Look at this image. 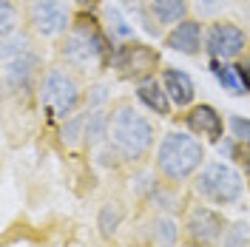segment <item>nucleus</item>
<instances>
[{
	"instance_id": "f257e3e1",
	"label": "nucleus",
	"mask_w": 250,
	"mask_h": 247,
	"mask_svg": "<svg viewBox=\"0 0 250 247\" xmlns=\"http://www.w3.org/2000/svg\"><path fill=\"white\" fill-rule=\"evenodd\" d=\"M114 37L94 17V12H74L71 29L57 40V57L71 68H108L114 54Z\"/></svg>"
},
{
	"instance_id": "f03ea898",
	"label": "nucleus",
	"mask_w": 250,
	"mask_h": 247,
	"mask_svg": "<svg viewBox=\"0 0 250 247\" xmlns=\"http://www.w3.org/2000/svg\"><path fill=\"white\" fill-rule=\"evenodd\" d=\"M108 142L123 165H142L156 145V128L134 100H114L108 105Z\"/></svg>"
},
{
	"instance_id": "7ed1b4c3",
	"label": "nucleus",
	"mask_w": 250,
	"mask_h": 247,
	"mask_svg": "<svg viewBox=\"0 0 250 247\" xmlns=\"http://www.w3.org/2000/svg\"><path fill=\"white\" fill-rule=\"evenodd\" d=\"M205 162H208V148L190 131H168L156 142L154 170L159 173V179H165L171 185L190 182L202 170Z\"/></svg>"
},
{
	"instance_id": "20e7f679",
	"label": "nucleus",
	"mask_w": 250,
	"mask_h": 247,
	"mask_svg": "<svg viewBox=\"0 0 250 247\" xmlns=\"http://www.w3.org/2000/svg\"><path fill=\"white\" fill-rule=\"evenodd\" d=\"M37 97H40V105L46 108L48 117L60 120V123H65L68 117H74L77 111L85 108V88L74 74V68L65 62H54L46 68Z\"/></svg>"
},
{
	"instance_id": "39448f33",
	"label": "nucleus",
	"mask_w": 250,
	"mask_h": 247,
	"mask_svg": "<svg viewBox=\"0 0 250 247\" xmlns=\"http://www.w3.org/2000/svg\"><path fill=\"white\" fill-rule=\"evenodd\" d=\"M245 176L242 170H236L233 165H225V162H205L202 170L190 179V190L196 199L208 202V205H219V207H228L245 196Z\"/></svg>"
},
{
	"instance_id": "423d86ee",
	"label": "nucleus",
	"mask_w": 250,
	"mask_h": 247,
	"mask_svg": "<svg viewBox=\"0 0 250 247\" xmlns=\"http://www.w3.org/2000/svg\"><path fill=\"white\" fill-rule=\"evenodd\" d=\"M108 68L125 82H140V80L156 77L162 71V57L154 46L140 43V40H123L117 43L111 54Z\"/></svg>"
},
{
	"instance_id": "0eeeda50",
	"label": "nucleus",
	"mask_w": 250,
	"mask_h": 247,
	"mask_svg": "<svg viewBox=\"0 0 250 247\" xmlns=\"http://www.w3.org/2000/svg\"><path fill=\"white\" fill-rule=\"evenodd\" d=\"M228 227L225 213L208 205H190L182 219V245L190 247H219L222 233Z\"/></svg>"
},
{
	"instance_id": "6e6552de",
	"label": "nucleus",
	"mask_w": 250,
	"mask_h": 247,
	"mask_svg": "<svg viewBox=\"0 0 250 247\" xmlns=\"http://www.w3.org/2000/svg\"><path fill=\"white\" fill-rule=\"evenodd\" d=\"M71 9L68 0H29L26 3V26L34 31V37L43 40H60L71 29Z\"/></svg>"
},
{
	"instance_id": "1a4fd4ad",
	"label": "nucleus",
	"mask_w": 250,
	"mask_h": 247,
	"mask_svg": "<svg viewBox=\"0 0 250 247\" xmlns=\"http://www.w3.org/2000/svg\"><path fill=\"white\" fill-rule=\"evenodd\" d=\"M46 74L43 54L31 48L26 54H17L12 60H3V88L6 94H29L40 88V80Z\"/></svg>"
},
{
	"instance_id": "9d476101",
	"label": "nucleus",
	"mask_w": 250,
	"mask_h": 247,
	"mask_svg": "<svg viewBox=\"0 0 250 247\" xmlns=\"http://www.w3.org/2000/svg\"><path fill=\"white\" fill-rule=\"evenodd\" d=\"M248 46H250V34L230 20L219 17V20H210L208 29H205V51L210 54V60L233 62Z\"/></svg>"
},
{
	"instance_id": "9b49d317",
	"label": "nucleus",
	"mask_w": 250,
	"mask_h": 247,
	"mask_svg": "<svg viewBox=\"0 0 250 247\" xmlns=\"http://www.w3.org/2000/svg\"><path fill=\"white\" fill-rule=\"evenodd\" d=\"M185 120V128L193 134V137H202L205 142H219L225 137V117L219 114L216 105L210 103H196L182 114Z\"/></svg>"
},
{
	"instance_id": "f8f14e48",
	"label": "nucleus",
	"mask_w": 250,
	"mask_h": 247,
	"mask_svg": "<svg viewBox=\"0 0 250 247\" xmlns=\"http://www.w3.org/2000/svg\"><path fill=\"white\" fill-rule=\"evenodd\" d=\"M162 43L171 48V51H179V54H188V57H196L199 51H205V23L199 17H188L182 23H176L173 29L165 31Z\"/></svg>"
},
{
	"instance_id": "ddd939ff",
	"label": "nucleus",
	"mask_w": 250,
	"mask_h": 247,
	"mask_svg": "<svg viewBox=\"0 0 250 247\" xmlns=\"http://www.w3.org/2000/svg\"><path fill=\"white\" fill-rule=\"evenodd\" d=\"M159 80H162L165 91L171 97L173 108L188 111L190 105H196V85H193V80H190L188 71H182V68H162Z\"/></svg>"
},
{
	"instance_id": "4468645a",
	"label": "nucleus",
	"mask_w": 250,
	"mask_h": 247,
	"mask_svg": "<svg viewBox=\"0 0 250 247\" xmlns=\"http://www.w3.org/2000/svg\"><path fill=\"white\" fill-rule=\"evenodd\" d=\"M134 85H137L134 94H137V100H140L145 108L154 111L156 117H171L173 103H171V97H168V91H165L159 74H156V77H148V80H140V82H134Z\"/></svg>"
},
{
	"instance_id": "2eb2a0df",
	"label": "nucleus",
	"mask_w": 250,
	"mask_h": 247,
	"mask_svg": "<svg viewBox=\"0 0 250 247\" xmlns=\"http://www.w3.org/2000/svg\"><path fill=\"white\" fill-rule=\"evenodd\" d=\"M148 9L159 29H173L190 17V0H148Z\"/></svg>"
},
{
	"instance_id": "dca6fc26",
	"label": "nucleus",
	"mask_w": 250,
	"mask_h": 247,
	"mask_svg": "<svg viewBox=\"0 0 250 247\" xmlns=\"http://www.w3.org/2000/svg\"><path fill=\"white\" fill-rule=\"evenodd\" d=\"M151 239H154V245L176 247L182 242V225L171 213H156L154 222H151Z\"/></svg>"
},
{
	"instance_id": "f3484780",
	"label": "nucleus",
	"mask_w": 250,
	"mask_h": 247,
	"mask_svg": "<svg viewBox=\"0 0 250 247\" xmlns=\"http://www.w3.org/2000/svg\"><path fill=\"white\" fill-rule=\"evenodd\" d=\"M108 139V108H85V145L100 148Z\"/></svg>"
},
{
	"instance_id": "a211bd4d",
	"label": "nucleus",
	"mask_w": 250,
	"mask_h": 247,
	"mask_svg": "<svg viewBox=\"0 0 250 247\" xmlns=\"http://www.w3.org/2000/svg\"><path fill=\"white\" fill-rule=\"evenodd\" d=\"M123 222H125V207H123V202H117V199L105 202L100 207V213H97V227H100L103 239H114L117 230L123 227Z\"/></svg>"
},
{
	"instance_id": "6ab92c4d",
	"label": "nucleus",
	"mask_w": 250,
	"mask_h": 247,
	"mask_svg": "<svg viewBox=\"0 0 250 247\" xmlns=\"http://www.w3.org/2000/svg\"><path fill=\"white\" fill-rule=\"evenodd\" d=\"M31 34H34V31H31L29 26H23V29L0 37V60H12L17 54L31 51V48H34V37H31Z\"/></svg>"
},
{
	"instance_id": "aec40b11",
	"label": "nucleus",
	"mask_w": 250,
	"mask_h": 247,
	"mask_svg": "<svg viewBox=\"0 0 250 247\" xmlns=\"http://www.w3.org/2000/svg\"><path fill=\"white\" fill-rule=\"evenodd\" d=\"M62 145L65 148H80V145H85V108L77 111L74 117H68L65 123H62Z\"/></svg>"
},
{
	"instance_id": "412c9836",
	"label": "nucleus",
	"mask_w": 250,
	"mask_h": 247,
	"mask_svg": "<svg viewBox=\"0 0 250 247\" xmlns=\"http://www.w3.org/2000/svg\"><path fill=\"white\" fill-rule=\"evenodd\" d=\"M23 23H26V15H20V6L15 0H0V37L23 29Z\"/></svg>"
},
{
	"instance_id": "4be33fe9",
	"label": "nucleus",
	"mask_w": 250,
	"mask_h": 247,
	"mask_svg": "<svg viewBox=\"0 0 250 247\" xmlns=\"http://www.w3.org/2000/svg\"><path fill=\"white\" fill-rule=\"evenodd\" d=\"M219 247H250V222H245V219L228 222Z\"/></svg>"
},
{
	"instance_id": "5701e85b",
	"label": "nucleus",
	"mask_w": 250,
	"mask_h": 247,
	"mask_svg": "<svg viewBox=\"0 0 250 247\" xmlns=\"http://www.w3.org/2000/svg\"><path fill=\"white\" fill-rule=\"evenodd\" d=\"M210 71L219 77V82L228 88L230 94H245V85H242V80L236 74L233 62H225V60H210Z\"/></svg>"
},
{
	"instance_id": "b1692460",
	"label": "nucleus",
	"mask_w": 250,
	"mask_h": 247,
	"mask_svg": "<svg viewBox=\"0 0 250 247\" xmlns=\"http://www.w3.org/2000/svg\"><path fill=\"white\" fill-rule=\"evenodd\" d=\"M228 6L230 0H190V12L199 20H219Z\"/></svg>"
},
{
	"instance_id": "393cba45",
	"label": "nucleus",
	"mask_w": 250,
	"mask_h": 247,
	"mask_svg": "<svg viewBox=\"0 0 250 247\" xmlns=\"http://www.w3.org/2000/svg\"><path fill=\"white\" fill-rule=\"evenodd\" d=\"M105 31L111 37H120V40H134V29L125 23V17L120 15V9H105Z\"/></svg>"
},
{
	"instance_id": "a878e982",
	"label": "nucleus",
	"mask_w": 250,
	"mask_h": 247,
	"mask_svg": "<svg viewBox=\"0 0 250 247\" xmlns=\"http://www.w3.org/2000/svg\"><path fill=\"white\" fill-rule=\"evenodd\" d=\"M228 128H230V139H233L236 145H242V148H250V120L248 117H228Z\"/></svg>"
},
{
	"instance_id": "bb28decb",
	"label": "nucleus",
	"mask_w": 250,
	"mask_h": 247,
	"mask_svg": "<svg viewBox=\"0 0 250 247\" xmlns=\"http://www.w3.org/2000/svg\"><path fill=\"white\" fill-rule=\"evenodd\" d=\"M108 100H111V94L103 82L85 88V108H108Z\"/></svg>"
},
{
	"instance_id": "cd10ccee",
	"label": "nucleus",
	"mask_w": 250,
	"mask_h": 247,
	"mask_svg": "<svg viewBox=\"0 0 250 247\" xmlns=\"http://www.w3.org/2000/svg\"><path fill=\"white\" fill-rule=\"evenodd\" d=\"M233 68L239 74V80H242V85H245V91H250V46L233 60Z\"/></svg>"
},
{
	"instance_id": "c85d7f7f",
	"label": "nucleus",
	"mask_w": 250,
	"mask_h": 247,
	"mask_svg": "<svg viewBox=\"0 0 250 247\" xmlns=\"http://www.w3.org/2000/svg\"><path fill=\"white\" fill-rule=\"evenodd\" d=\"M236 162H239V168H242V176H245V182L250 187V148H242V145H236Z\"/></svg>"
},
{
	"instance_id": "c756f323",
	"label": "nucleus",
	"mask_w": 250,
	"mask_h": 247,
	"mask_svg": "<svg viewBox=\"0 0 250 247\" xmlns=\"http://www.w3.org/2000/svg\"><path fill=\"white\" fill-rule=\"evenodd\" d=\"M74 6L83 12H97L100 9V0H74Z\"/></svg>"
},
{
	"instance_id": "7c9ffc66",
	"label": "nucleus",
	"mask_w": 250,
	"mask_h": 247,
	"mask_svg": "<svg viewBox=\"0 0 250 247\" xmlns=\"http://www.w3.org/2000/svg\"><path fill=\"white\" fill-rule=\"evenodd\" d=\"M179 247H190V245H179Z\"/></svg>"
},
{
	"instance_id": "2f4dec72",
	"label": "nucleus",
	"mask_w": 250,
	"mask_h": 247,
	"mask_svg": "<svg viewBox=\"0 0 250 247\" xmlns=\"http://www.w3.org/2000/svg\"><path fill=\"white\" fill-rule=\"evenodd\" d=\"M154 247H162V245H154Z\"/></svg>"
}]
</instances>
